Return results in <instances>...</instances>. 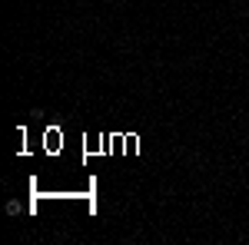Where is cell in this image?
I'll list each match as a JSON object with an SVG mask.
<instances>
[{
    "mask_svg": "<svg viewBox=\"0 0 249 245\" xmlns=\"http://www.w3.org/2000/svg\"><path fill=\"white\" fill-rule=\"evenodd\" d=\"M7 215H20V202H17V199L7 202Z\"/></svg>",
    "mask_w": 249,
    "mask_h": 245,
    "instance_id": "cell-1",
    "label": "cell"
}]
</instances>
